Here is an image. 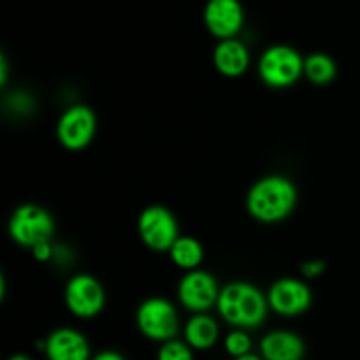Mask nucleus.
Segmentation results:
<instances>
[{
    "instance_id": "nucleus-1",
    "label": "nucleus",
    "mask_w": 360,
    "mask_h": 360,
    "mask_svg": "<svg viewBox=\"0 0 360 360\" xmlns=\"http://www.w3.org/2000/svg\"><path fill=\"white\" fill-rule=\"evenodd\" d=\"M297 202V188L283 176H267L252 186L246 207L253 218L266 224L280 221L292 213Z\"/></svg>"
},
{
    "instance_id": "nucleus-2",
    "label": "nucleus",
    "mask_w": 360,
    "mask_h": 360,
    "mask_svg": "<svg viewBox=\"0 0 360 360\" xmlns=\"http://www.w3.org/2000/svg\"><path fill=\"white\" fill-rule=\"evenodd\" d=\"M217 304L221 316L239 329L259 327L267 315V299L259 288L245 281L227 285Z\"/></svg>"
},
{
    "instance_id": "nucleus-3",
    "label": "nucleus",
    "mask_w": 360,
    "mask_h": 360,
    "mask_svg": "<svg viewBox=\"0 0 360 360\" xmlns=\"http://www.w3.org/2000/svg\"><path fill=\"white\" fill-rule=\"evenodd\" d=\"M302 72H304V60L290 46H271L260 56L259 74L264 83L269 86H290Z\"/></svg>"
},
{
    "instance_id": "nucleus-4",
    "label": "nucleus",
    "mask_w": 360,
    "mask_h": 360,
    "mask_svg": "<svg viewBox=\"0 0 360 360\" xmlns=\"http://www.w3.org/2000/svg\"><path fill=\"white\" fill-rule=\"evenodd\" d=\"M53 232H55V224H53L51 214L34 204H25L18 207L9 221L11 238L18 245L28 246V248H34L41 243H49Z\"/></svg>"
},
{
    "instance_id": "nucleus-5",
    "label": "nucleus",
    "mask_w": 360,
    "mask_h": 360,
    "mask_svg": "<svg viewBox=\"0 0 360 360\" xmlns=\"http://www.w3.org/2000/svg\"><path fill=\"white\" fill-rule=\"evenodd\" d=\"M178 326V313L165 299H148L137 309V327L151 341L167 343L174 340Z\"/></svg>"
},
{
    "instance_id": "nucleus-6",
    "label": "nucleus",
    "mask_w": 360,
    "mask_h": 360,
    "mask_svg": "<svg viewBox=\"0 0 360 360\" xmlns=\"http://www.w3.org/2000/svg\"><path fill=\"white\" fill-rule=\"evenodd\" d=\"M139 234L148 248L167 252L178 241V224L167 207L150 206L139 217Z\"/></svg>"
},
{
    "instance_id": "nucleus-7",
    "label": "nucleus",
    "mask_w": 360,
    "mask_h": 360,
    "mask_svg": "<svg viewBox=\"0 0 360 360\" xmlns=\"http://www.w3.org/2000/svg\"><path fill=\"white\" fill-rule=\"evenodd\" d=\"M97 120L94 111L86 105H72L67 109L56 125L58 139L67 150H83L94 139Z\"/></svg>"
},
{
    "instance_id": "nucleus-8",
    "label": "nucleus",
    "mask_w": 360,
    "mask_h": 360,
    "mask_svg": "<svg viewBox=\"0 0 360 360\" xmlns=\"http://www.w3.org/2000/svg\"><path fill=\"white\" fill-rule=\"evenodd\" d=\"M67 308L81 319H90L102 311L105 302L104 288L88 274H77L67 283L65 288Z\"/></svg>"
},
{
    "instance_id": "nucleus-9",
    "label": "nucleus",
    "mask_w": 360,
    "mask_h": 360,
    "mask_svg": "<svg viewBox=\"0 0 360 360\" xmlns=\"http://www.w3.org/2000/svg\"><path fill=\"white\" fill-rule=\"evenodd\" d=\"M204 23L214 37L234 39L245 23V11L239 0H207Z\"/></svg>"
},
{
    "instance_id": "nucleus-10",
    "label": "nucleus",
    "mask_w": 360,
    "mask_h": 360,
    "mask_svg": "<svg viewBox=\"0 0 360 360\" xmlns=\"http://www.w3.org/2000/svg\"><path fill=\"white\" fill-rule=\"evenodd\" d=\"M178 294L179 301L197 313L207 311L220 297L214 278L204 271H190L179 283Z\"/></svg>"
},
{
    "instance_id": "nucleus-11",
    "label": "nucleus",
    "mask_w": 360,
    "mask_h": 360,
    "mask_svg": "<svg viewBox=\"0 0 360 360\" xmlns=\"http://www.w3.org/2000/svg\"><path fill=\"white\" fill-rule=\"evenodd\" d=\"M267 302L274 311L283 316L301 315L311 304V290L302 281L283 278L271 287Z\"/></svg>"
},
{
    "instance_id": "nucleus-12",
    "label": "nucleus",
    "mask_w": 360,
    "mask_h": 360,
    "mask_svg": "<svg viewBox=\"0 0 360 360\" xmlns=\"http://www.w3.org/2000/svg\"><path fill=\"white\" fill-rule=\"evenodd\" d=\"M48 360H90L86 338L74 329H58L44 341Z\"/></svg>"
},
{
    "instance_id": "nucleus-13",
    "label": "nucleus",
    "mask_w": 360,
    "mask_h": 360,
    "mask_svg": "<svg viewBox=\"0 0 360 360\" xmlns=\"http://www.w3.org/2000/svg\"><path fill=\"white\" fill-rule=\"evenodd\" d=\"M264 360H301L304 357V341L288 330H274L260 341Z\"/></svg>"
},
{
    "instance_id": "nucleus-14",
    "label": "nucleus",
    "mask_w": 360,
    "mask_h": 360,
    "mask_svg": "<svg viewBox=\"0 0 360 360\" xmlns=\"http://www.w3.org/2000/svg\"><path fill=\"white\" fill-rule=\"evenodd\" d=\"M213 62L218 72L236 77L246 72L250 65V53L246 46L238 39H225L218 42L213 53Z\"/></svg>"
},
{
    "instance_id": "nucleus-15",
    "label": "nucleus",
    "mask_w": 360,
    "mask_h": 360,
    "mask_svg": "<svg viewBox=\"0 0 360 360\" xmlns=\"http://www.w3.org/2000/svg\"><path fill=\"white\" fill-rule=\"evenodd\" d=\"M218 336H220V329H218L217 322L204 313H197L185 326L186 343L195 350H207V348L214 347Z\"/></svg>"
},
{
    "instance_id": "nucleus-16",
    "label": "nucleus",
    "mask_w": 360,
    "mask_h": 360,
    "mask_svg": "<svg viewBox=\"0 0 360 360\" xmlns=\"http://www.w3.org/2000/svg\"><path fill=\"white\" fill-rule=\"evenodd\" d=\"M172 262L186 271H195V267L202 262V246L193 238H178V241L169 250Z\"/></svg>"
},
{
    "instance_id": "nucleus-17",
    "label": "nucleus",
    "mask_w": 360,
    "mask_h": 360,
    "mask_svg": "<svg viewBox=\"0 0 360 360\" xmlns=\"http://www.w3.org/2000/svg\"><path fill=\"white\" fill-rule=\"evenodd\" d=\"M304 74L315 84H327L336 77V62L329 55H323V53L309 55L304 60Z\"/></svg>"
},
{
    "instance_id": "nucleus-18",
    "label": "nucleus",
    "mask_w": 360,
    "mask_h": 360,
    "mask_svg": "<svg viewBox=\"0 0 360 360\" xmlns=\"http://www.w3.org/2000/svg\"><path fill=\"white\" fill-rule=\"evenodd\" d=\"M225 350L234 359L252 354V340L245 330H234L225 338Z\"/></svg>"
},
{
    "instance_id": "nucleus-19",
    "label": "nucleus",
    "mask_w": 360,
    "mask_h": 360,
    "mask_svg": "<svg viewBox=\"0 0 360 360\" xmlns=\"http://www.w3.org/2000/svg\"><path fill=\"white\" fill-rule=\"evenodd\" d=\"M157 360H193V354L190 350L188 343L171 340L164 343L158 350Z\"/></svg>"
},
{
    "instance_id": "nucleus-20",
    "label": "nucleus",
    "mask_w": 360,
    "mask_h": 360,
    "mask_svg": "<svg viewBox=\"0 0 360 360\" xmlns=\"http://www.w3.org/2000/svg\"><path fill=\"white\" fill-rule=\"evenodd\" d=\"M32 252H34L35 259L41 260V262H46V260H49L53 255H55V252H53V248L49 243H41V245L34 246V248H32Z\"/></svg>"
},
{
    "instance_id": "nucleus-21",
    "label": "nucleus",
    "mask_w": 360,
    "mask_h": 360,
    "mask_svg": "<svg viewBox=\"0 0 360 360\" xmlns=\"http://www.w3.org/2000/svg\"><path fill=\"white\" fill-rule=\"evenodd\" d=\"M323 269H326V264H323L322 260H316V262H306L304 266H302V273H304V276L308 278L319 276V274L323 273Z\"/></svg>"
},
{
    "instance_id": "nucleus-22",
    "label": "nucleus",
    "mask_w": 360,
    "mask_h": 360,
    "mask_svg": "<svg viewBox=\"0 0 360 360\" xmlns=\"http://www.w3.org/2000/svg\"><path fill=\"white\" fill-rule=\"evenodd\" d=\"M91 360H127L123 357L122 354H118V352L115 350H105V352H101L98 355H95Z\"/></svg>"
},
{
    "instance_id": "nucleus-23",
    "label": "nucleus",
    "mask_w": 360,
    "mask_h": 360,
    "mask_svg": "<svg viewBox=\"0 0 360 360\" xmlns=\"http://www.w3.org/2000/svg\"><path fill=\"white\" fill-rule=\"evenodd\" d=\"M7 81V62L4 56H0V84H6Z\"/></svg>"
},
{
    "instance_id": "nucleus-24",
    "label": "nucleus",
    "mask_w": 360,
    "mask_h": 360,
    "mask_svg": "<svg viewBox=\"0 0 360 360\" xmlns=\"http://www.w3.org/2000/svg\"><path fill=\"white\" fill-rule=\"evenodd\" d=\"M236 360H264V359L259 357V355H255V354H250V355H245V357H239Z\"/></svg>"
},
{
    "instance_id": "nucleus-25",
    "label": "nucleus",
    "mask_w": 360,
    "mask_h": 360,
    "mask_svg": "<svg viewBox=\"0 0 360 360\" xmlns=\"http://www.w3.org/2000/svg\"><path fill=\"white\" fill-rule=\"evenodd\" d=\"M9 360H32V359L25 354H16V355H13Z\"/></svg>"
}]
</instances>
